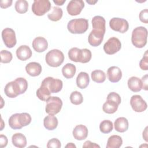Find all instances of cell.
Segmentation results:
<instances>
[{"label":"cell","mask_w":148,"mask_h":148,"mask_svg":"<svg viewBox=\"0 0 148 148\" xmlns=\"http://www.w3.org/2000/svg\"><path fill=\"white\" fill-rule=\"evenodd\" d=\"M147 30L142 26L134 28L132 32L131 42L132 45L137 48H142L147 43Z\"/></svg>","instance_id":"6da1fadb"},{"label":"cell","mask_w":148,"mask_h":148,"mask_svg":"<svg viewBox=\"0 0 148 148\" xmlns=\"http://www.w3.org/2000/svg\"><path fill=\"white\" fill-rule=\"evenodd\" d=\"M88 28V20L83 18L72 19L67 25L68 30L71 34H82L84 33Z\"/></svg>","instance_id":"7a4b0ae2"},{"label":"cell","mask_w":148,"mask_h":148,"mask_svg":"<svg viewBox=\"0 0 148 148\" xmlns=\"http://www.w3.org/2000/svg\"><path fill=\"white\" fill-rule=\"evenodd\" d=\"M64 60L63 53L58 49H53L49 51L46 55L45 61L48 65L51 67L60 66Z\"/></svg>","instance_id":"3957f363"},{"label":"cell","mask_w":148,"mask_h":148,"mask_svg":"<svg viewBox=\"0 0 148 148\" xmlns=\"http://www.w3.org/2000/svg\"><path fill=\"white\" fill-rule=\"evenodd\" d=\"M62 106V101L58 97H50L46 101V112L49 114L54 115L59 113Z\"/></svg>","instance_id":"277c9868"},{"label":"cell","mask_w":148,"mask_h":148,"mask_svg":"<svg viewBox=\"0 0 148 148\" xmlns=\"http://www.w3.org/2000/svg\"><path fill=\"white\" fill-rule=\"evenodd\" d=\"M51 8L49 0H35L32 5V11L36 16H41L48 12Z\"/></svg>","instance_id":"5b68a950"},{"label":"cell","mask_w":148,"mask_h":148,"mask_svg":"<svg viewBox=\"0 0 148 148\" xmlns=\"http://www.w3.org/2000/svg\"><path fill=\"white\" fill-rule=\"evenodd\" d=\"M109 26L113 31L123 34L126 32L129 28L128 21L122 18L113 17L109 21Z\"/></svg>","instance_id":"8992f818"},{"label":"cell","mask_w":148,"mask_h":148,"mask_svg":"<svg viewBox=\"0 0 148 148\" xmlns=\"http://www.w3.org/2000/svg\"><path fill=\"white\" fill-rule=\"evenodd\" d=\"M121 48V43L116 37H111L103 45L104 51L109 55H112L118 52Z\"/></svg>","instance_id":"52a82bcc"},{"label":"cell","mask_w":148,"mask_h":148,"mask_svg":"<svg viewBox=\"0 0 148 148\" xmlns=\"http://www.w3.org/2000/svg\"><path fill=\"white\" fill-rule=\"evenodd\" d=\"M41 84L46 86L49 88L51 93H57L60 92L63 86L61 80L54 79L52 77H47L45 78Z\"/></svg>","instance_id":"ba28073f"},{"label":"cell","mask_w":148,"mask_h":148,"mask_svg":"<svg viewBox=\"0 0 148 148\" xmlns=\"http://www.w3.org/2000/svg\"><path fill=\"white\" fill-rule=\"evenodd\" d=\"M2 38L5 46L8 48H12L16 44L15 32L10 28H6L2 30Z\"/></svg>","instance_id":"9c48e42d"},{"label":"cell","mask_w":148,"mask_h":148,"mask_svg":"<svg viewBox=\"0 0 148 148\" xmlns=\"http://www.w3.org/2000/svg\"><path fill=\"white\" fill-rule=\"evenodd\" d=\"M130 104L132 109L136 112H144L147 108V105L139 95H132L130 99Z\"/></svg>","instance_id":"30bf717a"},{"label":"cell","mask_w":148,"mask_h":148,"mask_svg":"<svg viewBox=\"0 0 148 148\" xmlns=\"http://www.w3.org/2000/svg\"><path fill=\"white\" fill-rule=\"evenodd\" d=\"M5 94L7 97L10 98H16L21 94L20 86L16 80L7 83L4 88Z\"/></svg>","instance_id":"8fae6325"},{"label":"cell","mask_w":148,"mask_h":148,"mask_svg":"<svg viewBox=\"0 0 148 148\" xmlns=\"http://www.w3.org/2000/svg\"><path fill=\"white\" fill-rule=\"evenodd\" d=\"M84 7V3L82 0H72L69 1L66 10L69 14L71 16H77L80 13Z\"/></svg>","instance_id":"7c38bea8"},{"label":"cell","mask_w":148,"mask_h":148,"mask_svg":"<svg viewBox=\"0 0 148 148\" xmlns=\"http://www.w3.org/2000/svg\"><path fill=\"white\" fill-rule=\"evenodd\" d=\"M105 33L96 29H92L88 37V42L89 44L93 47L99 46L103 39Z\"/></svg>","instance_id":"4fadbf2b"},{"label":"cell","mask_w":148,"mask_h":148,"mask_svg":"<svg viewBox=\"0 0 148 148\" xmlns=\"http://www.w3.org/2000/svg\"><path fill=\"white\" fill-rule=\"evenodd\" d=\"M107 76L110 82L117 83L121 79L122 72L119 67L112 66L108 68L107 71Z\"/></svg>","instance_id":"5bb4252c"},{"label":"cell","mask_w":148,"mask_h":148,"mask_svg":"<svg viewBox=\"0 0 148 148\" xmlns=\"http://www.w3.org/2000/svg\"><path fill=\"white\" fill-rule=\"evenodd\" d=\"M32 47L38 53L45 51L48 47V43L47 40L42 36H38L35 38L32 43Z\"/></svg>","instance_id":"9a60e30c"},{"label":"cell","mask_w":148,"mask_h":148,"mask_svg":"<svg viewBox=\"0 0 148 148\" xmlns=\"http://www.w3.org/2000/svg\"><path fill=\"white\" fill-rule=\"evenodd\" d=\"M88 133V131L87 128L83 124L76 125L72 131V134L74 138L78 140L85 139L87 137Z\"/></svg>","instance_id":"2e32d148"},{"label":"cell","mask_w":148,"mask_h":148,"mask_svg":"<svg viewBox=\"0 0 148 148\" xmlns=\"http://www.w3.org/2000/svg\"><path fill=\"white\" fill-rule=\"evenodd\" d=\"M16 56L21 61H26L32 56V53L29 46L27 45H21L17 49Z\"/></svg>","instance_id":"e0dca14e"},{"label":"cell","mask_w":148,"mask_h":148,"mask_svg":"<svg viewBox=\"0 0 148 148\" xmlns=\"http://www.w3.org/2000/svg\"><path fill=\"white\" fill-rule=\"evenodd\" d=\"M41 65L36 62H31L25 66L26 72L31 76H39L42 72Z\"/></svg>","instance_id":"ac0fdd59"},{"label":"cell","mask_w":148,"mask_h":148,"mask_svg":"<svg viewBox=\"0 0 148 148\" xmlns=\"http://www.w3.org/2000/svg\"><path fill=\"white\" fill-rule=\"evenodd\" d=\"M92 28L94 29L102 31L105 33L106 27H105V20L101 16H95L92 18L91 21Z\"/></svg>","instance_id":"d6986e66"},{"label":"cell","mask_w":148,"mask_h":148,"mask_svg":"<svg viewBox=\"0 0 148 148\" xmlns=\"http://www.w3.org/2000/svg\"><path fill=\"white\" fill-rule=\"evenodd\" d=\"M128 87L133 92H139L142 89L141 80L136 76H132L128 80Z\"/></svg>","instance_id":"ffe728a7"},{"label":"cell","mask_w":148,"mask_h":148,"mask_svg":"<svg viewBox=\"0 0 148 148\" xmlns=\"http://www.w3.org/2000/svg\"><path fill=\"white\" fill-rule=\"evenodd\" d=\"M13 145L18 148L25 147L27 145V139L21 133H16L12 137Z\"/></svg>","instance_id":"44dd1931"},{"label":"cell","mask_w":148,"mask_h":148,"mask_svg":"<svg viewBox=\"0 0 148 148\" xmlns=\"http://www.w3.org/2000/svg\"><path fill=\"white\" fill-rule=\"evenodd\" d=\"M90 83V78L88 74L84 72H80L76 77V85L81 88L84 89L86 88Z\"/></svg>","instance_id":"7402d4cb"},{"label":"cell","mask_w":148,"mask_h":148,"mask_svg":"<svg viewBox=\"0 0 148 148\" xmlns=\"http://www.w3.org/2000/svg\"><path fill=\"white\" fill-rule=\"evenodd\" d=\"M58 119L54 115L49 114L43 120V125L48 130H54L58 125Z\"/></svg>","instance_id":"603a6c76"},{"label":"cell","mask_w":148,"mask_h":148,"mask_svg":"<svg viewBox=\"0 0 148 148\" xmlns=\"http://www.w3.org/2000/svg\"><path fill=\"white\" fill-rule=\"evenodd\" d=\"M114 125L116 131L119 132H124L128 128V120L124 117H119L115 120Z\"/></svg>","instance_id":"cb8c5ba5"},{"label":"cell","mask_w":148,"mask_h":148,"mask_svg":"<svg viewBox=\"0 0 148 148\" xmlns=\"http://www.w3.org/2000/svg\"><path fill=\"white\" fill-rule=\"evenodd\" d=\"M123 143L121 136L117 135L110 136L107 141L106 148H119Z\"/></svg>","instance_id":"d4e9b609"},{"label":"cell","mask_w":148,"mask_h":148,"mask_svg":"<svg viewBox=\"0 0 148 148\" xmlns=\"http://www.w3.org/2000/svg\"><path fill=\"white\" fill-rule=\"evenodd\" d=\"M76 71V68L75 65L71 63H67L62 68V73L66 79L72 78Z\"/></svg>","instance_id":"484cf974"},{"label":"cell","mask_w":148,"mask_h":148,"mask_svg":"<svg viewBox=\"0 0 148 148\" xmlns=\"http://www.w3.org/2000/svg\"><path fill=\"white\" fill-rule=\"evenodd\" d=\"M50 94L51 92L49 88L46 86L42 84L36 92L37 97L43 101H47L50 97Z\"/></svg>","instance_id":"4316f807"},{"label":"cell","mask_w":148,"mask_h":148,"mask_svg":"<svg viewBox=\"0 0 148 148\" xmlns=\"http://www.w3.org/2000/svg\"><path fill=\"white\" fill-rule=\"evenodd\" d=\"M119 105L111 100H107L103 105L102 109L105 113L108 114H113L115 113L118 109Z\"/></svg>","instance_id":"83f0119b"},{"label":"cell","mask_w":148,"mask_h":148,"mask_svg":"<svg viewBox=\"0 0 148 148\" xmlns=\"http://www.w3.org/2000/svg\"><path fill=\"white\" fill-rule=\"evenodd\" d=\"M63 14V12L61 8L54 6L53 8V10L51 13L47 14L48 18L53 21H59Z\"/></svg>","instance_id":"f1b7e54d"},{"label":"cell","mask_w":148,"mask_h":148,"mask_svg":"<svg viewBox=\"0 0 148 148\" xmlns=\"http://www.w3.org/2000/svg\"><path fill=\"white\" fill-rule=\"evenodd\" d=\"M92 80L98 83H103L106 79V75L102 70H95L91 73Z\"/></svg>","instance_id":"f546056e"},{"label":"cell","mask_w":148,"mask_h":148,"mask_svg":"<svg viewBox=\"0 0 148 148\" xmlns=\"http://www.w3.org/2000/svg\"><path fill=\"white\" fill-rule=\"evenodd\" d=\"M14 8L17 13H25L28 11V3L25 0H18L15 3Z\"/></svg>","instance_id":"4dcf8cb0"},{"label":"cell","mask_w":148,"mask_h":148,"mask_svg":"<svg viewBox=\"0 0 148 148\" xmlns=\"http://www.w3.org/2000/svg\"><path fill=\"white\" fill-rule=\"evenodd\" d=\"M113 128V123L109 120H105L101 122L99 124L100 131L103 134L110 132Z\"/></svg>","instance_id":"1f68e13d"},{"label":"cell","mask_w":148,"mask_h":148,"mask_svg":"<svg viewBox=\"0 0 148 148\" xmlns=\"http://www.w3.org/2000/svg\"><path fill=\"white\" fill-rule=\"evenodd\" d=\"M31 117L28 113H18V120L20 125L23 127L29 125L31 122Z\"/></svg>","instance_id":"d6a6232c"},{"label":"cell","mask_w":148,"mask_h":148,"mask_svg":"<svg viewBox=\"0 0 148 148\" xmlns=\"http://www.w3.org/2000/svg\"><path fill=\"white\" fill-rule=\"evenodd\" d=\"M81 49H78L77 47L71 48L68 51V57L69 58L74 62H77L80 61Z\"/></svg>","instance_id":"836d02e7"},{"label":"cell","mask_w":148,"mask_h":148,"mask_svg":"<svg viewBox=\"0 0 148 148\" xmlns=\"http://www.w3.org/2000/svg\"><path fill=\"white\" fill-rule=\"evenodd\" d=\"M70 101L72 103L78 105L81 104L83 101V97L82 94L77 91H73L70 95Z\"/></svg>","instance_id":"e575fe53"},{"label":"cell","mask_w":148,"mask_h":148,"mask_svg":"<svg viewBox=\"0 0 148 148\" xmlns=\"http://www.w3.org/2000/svg\"><path fill=\"white\" fill-rule=\"evenodd\" d=\"M18 113H15L12 114L9 119V125L11 128L13 130L21 129L22 127L20 125L18 120Z\"/></svg>","instance_id":"d590c367"},{"label":"cell","mask_w":148,"mask_h":148,"mask_svg":"<svg viewBox=\"0 0 148 148\" xmlns=\"http://www.w3.org/2000/svg\"><path fill=\"white\" fill-rule=\"evenodd\" d=\"M91 57H92V54L91 51L89 49H81L79 62L87 63L90 61Z\"/></svg>","instance_id":"8d00e7d4"},{"label":"cell","mask_w":148,"mask_h":148,"mask_svg":"<svg viewBox=\"0 0 148 148\" xmlns=\"http://www.w3.org/2000/svg\"><path fill=\"white\" fill-rule=\"evenodd\" d=\"M1 55V63H9L10 62L13 58L12 54L10 51L6 50H2L0 53Z\"/></svg>","instance_id":"74e56055"},{"label":"cell","mask_w":148,"mask_h":148,"mask_svg":"<svg viewBox=\"0 0 148 148\" xmlns=\"http://www.w3.org/2000/svg\"><path fill=\"white\" fill-rule=\"evenodd\" d=\"M15 80L17 81L20 86V88L21 91V94H24L28 88L27 81L24 77H18Z\"/></svg>","instance_id":"f35d334b"},{"label":"cell","mask_w":148,"mask_h":148,"mask_svg":"<svg viewBox=\"0 0 148 148\" xmlns=\"http://www.w3.org/2000/svg\"><path fill=\"white\" fill-rule=\"evenodd\" d=\"M139 66L141 69L143 71L148 70V54L147 50H146L144 54L143 58L139 62Z\"/></svg>","instance_id":"ab89813d"},{"label":"cell","mask_w":148,"mask_h":148,"mask_svg":"<svg viewBox=\"0 0 148 148\" xmlns=\"http://www.w3.org/2000/svg\"><path fill=\"white\" fill-rule=\"evenodd\" d=\"M107 100H111L116 103H117L119 105L121 103V98L119 94L115 92H110L107 96Z\"/></svg>","instance_id":"60d3db41"},{"label":"cell","mask_w":148,"mask_h":148,"mask_svg":"<svg viewBox=\"0 0 148 148\" xmlns=\"http://www.w3.org/2000/svg\"><path fill=\"white\" fill-rule=\"evenodd\" d=\"M60 147L61 142L57 138H52L47 143V148H60Z\"/></svg>","instance_id":"b9f144b4"},{"label":"cell","mask_w":148,"mask_h":148,"mask_svg":"<svg viewBox=\"0 0 148 148\" xmlns=\"http://www.w3.org/2000/svg\"><path fill=\"white\" fill-rule=\"evenodd\" d=\"M139 20L143 23H148V10L147 9L140 11L139 13Z\"/></svg>","instance_id":"7bdbcfd3"},{"label":"cell","mask_w":148,"mask_h":148,"mask_svg":"<svg viewBox=\"0 0 148 148\" xmlns=\"http://www.w3.org/2000/svg\"><path fill=\"white\" fill-rule=\"evenodd\" d=\"M12 0H2L0 2V6L1 8L6 9L12 5Z\"/></svg>","instance_id":"ee69618b"},{"label":"cell","mask_w":148,"mask_h":148,"mask_svg":"<svg viewBox=\"0 0 148 148\" xmlns=\"http://www.w3.org/2000/svg\"><path fill=\"white\" fill-rule=\"evenodd\" d=\"M83 147H88V148H89V147H90V148L98 147V148H99L100 146L96 144L95 143L91 142L90 140H87L84 143V144L83 145Z\"/></svg>","instance_id":"f6af8a7d"},{"label":"cell","mask_w":148,"mask_h":148,"mask_svg":"<svg viewBox=\"0 0 148 148\" xmlns=\"http://www.w3.org/2000/svg\"><path fill=\"white\" fill-rule=\"evenodd\" d=\"M7 144H8V138H7V137L4 135L1 134L0 135V147L1 148L6 147Z\"/></svg>","instance_id":"bcb514c9"},{"label":"cell","mask_w":148,"mask_h":148,"mask_svg":"<svg viewBox=\"0 0 148 148\" xmlns=\"http://www.w3.org/2000/svg\"><path fill=\"white\" fill-rule=\"evenodd\" d=\"M142 83V88L145 90H147V75H145L141 79Z\"/></svg>","instance_id":"7dc6e473"},{"label":"cell","mask_w":148,"mask_h":148,"mask_svg":"<svg viewBox=\"0 0 148 148\" xmlns=\"http://www.w3.org/2000/svg\"><path fill=\"white\" fill-rule=\"evenodd\" d=\"M65 0H63V1H61V0H54L53 1V2L54 3H56L57 5H58V6H61L65 2Z\"/></svg>","instance_id":"c3c4849f"},{"label":"cell","mask_w":148,"mask_h":148,"mask_svg":"<svg viewBox=\"0 0 148 148\" xmlns=\"http://www.w3.org/2000/svg\"><path fill=\"white\" fill-rule=\"evenodd\" d=\"M147 127H146V128H145V131L143 132V138H144V139L146 141V142H147Z\"/></svg>","instance_id":"681fc988"},{"label":"cell","mask_w":148,"mask_h":148,"mask_svg":"<svg viewBox=\"0 0 148 148\" xmlns=\"http://www.w3.org/2000/svg\"><path fill=\"white\" fill-rule=\"evenodd\" d=\"M66 147H76V146L73 143H69L68 145L65 146Z\"/></svg>","instance_id":"f907efd6"}]
</instances>
